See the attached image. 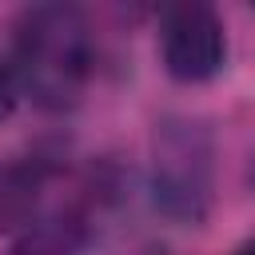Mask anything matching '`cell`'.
Segmentation results:
<instances>
[{
    "instance_id": "9c48e42d",
    "label": "cell",
    "mask_w": 255,
    "mask_h": 255,
    "mask_svg": "<svg viewBox=\"0 0 255 255\" xmlns=\"http://www.w3.org/2000/svg\"><path fill=\"white\" fill-rule=\"evenodd\" d=\"M251 179H255V163H251Z\"/></svg>"
},
{
    "instance_id": "ba28073f",
    "label": "cell",
    "mask_w": 255,
    "mask_h": 255,
    "mask_svg": "<svg viewBox=\"0 0 255 255\" xmlns=\"http://www.w3.org/2000/svg\"><path fill=\"white\" fill-rule=\"evenodd\" d=\"M231 255H255V239H251V243H243V247H239V251H231Z\"/></svg>"
},
{
    "instance_id": "8992f818",
    "label": "cell",
    "mask_w": 255,
    "mask_h": 255,
    "mask_svg": "<svg viewBox=\"0 0 255 255\" xmlns=\"http://www.w3.org/2000/svg\"><path fill=\"white\" fill-rule=\"evenodd\" d=\"M16 104H20V84H16L12 60H4V56H0V128H4L8 120H12Z\"/></svg>"
},
{
    "instance_id": "3957f363",
    "label": "cell",
    "mask_w": 255,
    "mask_h": 255,
    "mask_svg": "<svg viewBox=\"0 0 255 255\" xmlns=\"http://www.w3.org/2000/svg\"><path fill=\"white\" fill-rule=\"evenodd\" d=\"M159 60L179 84H203L219 76L227 60V28L211 4L187 0L159 12Z\"/></svg>"
},
{
    "instance_id": "6da1fadb",
    "label": "cell",
    "mask_w": 255,
    "mask_h": 255,
    "mask_svg": "<svg viewBox=\"0 0 255 255\" xmlns=\"http://www.w3.org/2000/svg\"><path fill=\"white\" fill-rule=\"evenodd\" d=\"M96 68V36L76 4H32L16 20L12 72L20 96L48 112L72 108Z\"/></svg>"
},
{
    "instance_id": "5b68a950",
    "label": "cell",
    "mask_w": 255,
    "mask_h": 255,
    "mask_svg": "<svg viewBox=\"0 0 255 255\" xmlns=\"http://www.w3.org/2000/svg\"><path fill=\"white\" fill-rule=\"evenodd\" d=\"M48 187V163L44 159H0V231H24L40 215V199Z\"/></svg>"
},
{
    "instance_id": "277c9868",
    "label": "cell",
    "mask_w": 255,
    "mask_h": 255,
    "mask_svg": "<svg viewBox=\"0 0 255 255\" xmlns=\"http://www.w3.org/2000/svg\"><path fill=\"white\" fill-rule=\"evenodd\" d=\"M92 219L80 211V203L56 207V211H40L12 243L8 255H84V247L92 243Z\"/></svg>"
},
{
    "instance_id": "52a82bcc",
    "label": "cell",
    "mask_w": 255,
    "mask_h": 255,
    "mask_svg": "<svg viewBox=\"0 0 255 255\" xmlns=\"http://www.w3.org/2000/svg\"><path fill=\"white\" fill-rule=\"evenodd\" d=\"M128 255H167L159 243H143V247H135V251H128Z\"/></svg>"
},
{
    "instance_id": "7a4b0ae2",
    "label": "cell",
    "mask_w": 255,
    "mask_h": 255,
    "mask_svg": "<svg viewBox=\"0 0 255 255\" xmlns=\"http://www.w3.org/2000/svg\"><path fill=\"white\" fill-rule=\"evenodd\" d=\"M151 203L171 223H203L215 203V135L199 116H163L151 131Z\"/></svg>"
}]
</instances>
